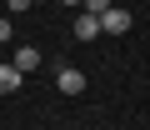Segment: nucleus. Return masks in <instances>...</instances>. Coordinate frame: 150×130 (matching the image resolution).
<instances>
[{"instance_id":"3","label":"nucleus","mask_w":150,"mask_h":130,"mask_svg":"<svg viewBox=\"0 0 150 130\" xmlns=\"http://www.w3.org/2000/svg\"><path fill=\"white\" fill-rule=\"evenodd\" d=\"M95 35H100V15L80 10V15H75V40H95Z\"/></svg>"},{"instance_id":"10","label":"nucleus","mask_w":150,"mask_h":130,"mask_svg":"<svg viewBox=\"0 0 150 130\" xmlns=\"http://www.w3.org/2000/svg\"><path fill=\"white\" fill-rule=\"evenodd\" d=\"M30 5H40V0H30Z\"/></svg>"},{"instance_id":"9","label":"nucleus","mask_w":150,"mask_h":130,"mask_svg":"<svg viewBox=\"0 0 150 130\" xmlns=\"http://www.w3.org/2000/svg\"><path fill=\"white\" fill-rule=\"evenodd\" d=\"M60 5H80V0H60Z\"/></svg>"},{"instance_id":"7","label":"nucleus","mask_w":150,"mask_h":130,"mask_svg":"<svg viewBox=\"0 0 150 130\" xmlns=\"http://www.w3.org/2000/svg\"><path fill=\"white\" fill-rule=\"evenodd\" d=\"M5 10H10V15H20V10H30V0H5Z\"/></svg>"},{"instance_id":"5","label":"nucleus","mask_w":150,"mask_h":130,"mask_svg":"<svg viewBox=\"0 0 150 130\" xmlns=\"http://www.w3.org/2000/svg\"><path fill=\"white\" fill-rule=\"evenodd\" d=\"M10 90H20V70L15 65H0V95H10Z\"/></svg>"},{"instance_id":"4","label":"nucleus","mask_w":150,"mask_h":130,"mask_svg":"<svg viewBox=\"0 0 150 130\" xmlns=\"http://www.w3.org/2000/svg\"><path fill=\"white\" fill-rule=\"evenodd\" d=\"M35 65H40V50H35V45H20V50H15V70L25 75V70H35Z\"/></svg>"},{"instance_id":"6","label":"nucleus","mask_w":150,"mask_h":130,"mask_svg":"<svg viewBox=\"0 0 150 130\" xmlns=\"http://www.w3.org/2000/svg\"><path fill=\"white\" fill-rule=\"evenodd\" d=\"M80 5H85L90 15H105V10H110V0H80Z\"/></svg>"},{"instance_id":"8","label":"nucleus","mask_w":150,"mask_h":130,"mask_svg":"<svg viewBox=\"0 0 150 130\" xmlns=\"http://www.w3.org/2000/svg\"><path fill=\"white\" fill-rule=\"evenodd\" d=\"M15 35V25H10V15H0V40H10Z\"/></svg>"},{"instance_id":"1","label":"nucleus","mask_w":150,"mask_h":130,"mask_svg":"<svg viewBox=\"0 0 150 130\" xmlns=\"http://www.w3.org/2000/svg\"><path fill=\"white\" fill-rule=\"evenodd\" d=\"M55 85H60V95H80V90H85V70L60 65V70H55Z\"/></svg>"},{"instance_id":"2","label":"nucleus","mask_w":150,"mask_h":130,"mask_svg":"<svg viewBox=\"0 0 150 130\" xmlns=\"http://www.w3.org/2000/svg\"><path fill=\"white\" fill-rule=\"evenodd\" d=\"M100 30H110V35H125V30H130V10H120V5H110V10L100 15Z\"/></svg>"}]
</instances>
